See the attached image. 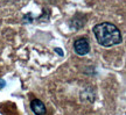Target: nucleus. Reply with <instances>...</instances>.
Masks as SVG:
<instances>
[{
    "instance_id": "1",
    "label": "nucleus",
    "mask_w": 126,
    "mask_h": 115,
    "mask_svg": "<svg viewBox=\"0 0 126 115\" xmlns=\"http://www.w3.org/2000/svg\"><path fill=\"white\" fill-rule=\"evenodd\" d=\"M94 34L96 40L100 45L110 48L113 45L120 44L123 41L122 33L113 23L103 22L94 27Z\"/></svg>"
},
{
    "instance_id": "2",
    "label": "nucleus",
    "mask_w": 126,
    "mask_h": 115,
    "mask_svg": "<svg viewBox=\"0 0 126 115\" xmlns=\"http://www.w3.org/2000/svg\"><path fill=\"white\" fill-rule=\"evenodd\" d=\"M74 50L79 56H85L90 51V45L86 38H78L74 43Z\"/></svg>"
},
{
    "instance_id": "3",
    "label": "nucleus",
    "mask_w": 126,
    "mask_h": 115,
    "mask_svg": "<svg viewBox=\"0 0 126 115\" xmlns=\"http://www.w3.org/2000/svg\"><path fill=\"white\" fill-rule=\"evenodd\" d=\"M31 109L35 115H46L47 114V109H46L45 103L39 100V99H34L31 102Z\"/></svg>"
},
{
    "instance_id": "4",
    "label": "nucleus",
    "mask_w": 126,
    "mask_h": 115,
    "mask_svg": "<svg viewBox=\"0 0 126 115\" xmlns=\"http://www.w3.org/2000/svg\"><path fill=\"white\" fill-rule=\"evenodd\" d=\"M5 86H6V81H5L4 79H1V78H0V89H2Z\"/></svg>"
}]
</instances>
